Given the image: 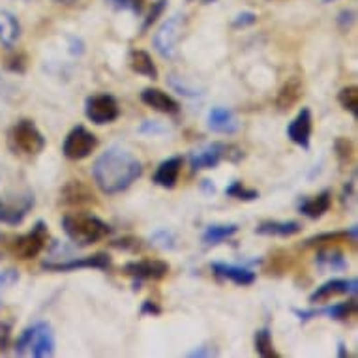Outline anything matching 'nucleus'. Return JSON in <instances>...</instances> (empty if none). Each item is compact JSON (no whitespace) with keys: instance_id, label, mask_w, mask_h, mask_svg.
Segmentation results:
<instances>
[{"instance_id":"obj_5","label":"nucleus","mask_w":358,"mask_h":358,"mask_svg":"<svg viewBox=\"0 0 358 358\" xmlns=\"http://www.w3.org/2000/svg\"><path fill=\"white\" fill-rule=\"evenodd\" d=\"M48 238H49V231L45 222H38L34 223V227L24 233V235L13 238V242L10 244V250L15 257L19 259H34L41 253V250L48 246Z\"/></svg>"},{"instance_id":"obj_40","label":"nucleus","mask_w":358,"mask_h":358,"mask_svg":"<svg viewBox=\"0 0 358 358\" xmlns=\"http://www.w3.org/2000/svg\"><path fill=\"white\" fill-rule=\"evenodd\" d=\"M12 338V324L0 323V351H6Z\"/></svg>"},{"instance_id":"obj_32","label":"nucleus","mask_w":358,"mask_h":358,"mask_svg":"<svg viewBox=\"0 0 358 358\" xmlns=\"http://www.w3.org/2000/svg\"><path fill=\"white\" fill-rule=\"evenodd\" d=\"M334 150H336V156H338V159H340L341 165H345L351 162L352 158V150H355V147H352V143L347 139V137H338L334 141Z\"/></svg>"},{"instance_id":"obj_48","label":"nucleus","mask_w":358,"mask_h":358,"mask_svg":"<svg viewBox=\"0 0 358 358\" xmlns=\"http://www.w3.org/2000/svg\"><path fill=\"white\" fill-rule=\"evenodd\" d=\"M55 2H59V4H73L77 0H55Z\"/></svg>"},{"instance_id":"obj_9","label":"nucleus","mask_w":358,"mask_h":358,"mask_svg":"<svg viewBox=\"0 0 358 358\" xmlns=\"http://www.w3.org/2000/svg\"><path fill=\"white\" fill-rule=\"evenodd\" d=\"M169 263L162 259H143V261L126 263L122 272L126 276L134 278L136 282H143V280H164L169 274Z\"/></svg>"},{"instance_id":"obj_37","label":"nucleus","mask_w":358,"mask_h":358,"mask_svg":"<svg viewBox=\"0 0 358 358\" xmlns=\"http://www.w3.org/2000/svg\"><path fill=\"white\" fill-rule=\"evenodd\" d=\"M139 131H141V134H147V136H159V134L167 131V128L162 126V122H158V120H145V122L139 126Z\"/></svg>"},{"instance_id":"obj_16","label":"nucleus","mask_w":358,"mask_h":358,"mask_svg":"<svg viewBox=\"0 0 358 358\" xmlns=\"http://www.w3.org/2000/svg\"><path fill=\"white\" fill-rule=\"evenodd\" d=\"M182 156H173V158H167L165 162H162L152 176L154 184H158L159 188L165 189L175 188L176 182H178L180 169H182Z\"/></svg>"},{"instance_id":"obj_19","label":"nucleus","mask_w":358,"mask_h":358,"mask_svg":"<svg viewBox=\"0 0 358 358\" xmlns=\"http://www.w3.org/2000/svg\"><path fill=\"white\" fill-rule=\"evenodd\" d=\"M304 96V85L300 81L299 77H291L287 81L283 83L280 92H278L276 106L280 111H291L296 103L300 101V98Z\"/></svg>"},{"instance_id":"obj_17","label":"nucleus","mask_w":358,"mask_h":358,"mask_svg":"<svg viewBox=\"0 0 358 358\" xmlns=\"http://www.w3.org/2000/svg\"><path fill=\"white\" fill-rule=\"evenodd\" d=\"M212 272L216 274L217 278H223V280H229V282L236 283V285H252L255 282V272L250 271V268H244V266H238V264H227V263H212Z\"/></svg>"},{"instance_id":"obj_49","label":"nucleus","mask_w":358,"mask_h":358,"mask_svg":"<svg viewBox=\"0 0 358 358\" xmlns=\"http://www.w3.org/2000/svg\"><path fill=\"white\" fill-rule=\"evenodd\" d=\"M323 2H332V0H323Z\"/></svg>"},{"instance_id":"obj_6","label":"nucleus","mask_w":358,"mask_h":358,"mask_svg":"<svg viewBox=\"0 0 358 358\" xmlns=\"http://www.w3.org/2000/svg\"><path fill=\"white\" fill-rule=\"evenodd\" d=\"M96 147H98V137L92 131H88L85 126H76L66 136L62 152L71 162H79V159L88 158L90 154L94 152Z\"/></svg>"},{"instance_id":"obj_26","label":"nucleus","mask_w":358,"mask_h":358,"mask_svg":"<svg viewBox=\"0 0 358 358\" xmlns=\"http://www.w3.org/2000/svg\"><path fill=\"white\" fill-rule=\"evenodd\" d=\"M315 264L323 272H340L345 271L347 266H349L347 259L343 257V253L336 252V250H321V252H317Z\"/></svg>"},{"instance_id":"obj_23","label":"nucleus","mask_w":358,"mask_h":358,"mask_svg":"<svg viewBox=\"0 0 358 358\" xmlns=\"http://www.w3.org/2000/svg\"><path fill=\"white\" fill-rule=\"evenodd\" d=\"M21 38V24L13 13L0 10V43L6 49H12Z\"/></svg>"},{"instance_id":"obj_43","label":"nucleus","mask_w":358,"mask_h":358,"mask_svg":"<svg viewBox=\"0 0 358 358\" xmlns=\"http://www.w3.org/2000/svg\"><path fill=\"white\" fill-rule=\"evenodd\" d=\"M212 355H217L212 347H201V349L189 352V357H212Z\"/></svg>"},{"instance_id":"obj_33","label":"nucleus","mask_w":358,"mask_h":358,"mask_svg":"<svg viewBox=\"0 0 358 358\" xmlns=\"http://www.w3.org/2000/svg\"><path fill=\"white\" fill-rule=\"evenodd\" d=\"M150 241H152L154 246L162 248V250H173V248H175V236H173V233H169L167 229L156 231Z\"/></svg>"},{"instance_id":"obj_50","label":"nucleus","mask_w":358,"mask_h":358,"mask_svg":"<svg viewBox=\"0 0 358 358\" xmlns=\"http://www.w3.org/2000/svg\"><path fill=\"white\" fill-rule=\"evenodd\" d=\"M0 241H2V233H0Z\"/></svg>"},{"instance_id":"obj_38","label":"nucleus","mask_w":358,"mask_h":358,"mask_svg":"<svg viewBox=\"0 0 358 358\" xmlns=\"http://www.w3.org/2000/svg\"><path fill=\"white\" fill-rule=\"evenodd\" d=\"M255 21H257V13L242 12L235 17V21H233V27H235V29H244V27H252Z\"/></svg>"},{"instance_id":"obj_29","label":"nucleus","mask_w":358,"mask_h":358,"mask_svg":"<svg viewBox=\"0 0 358 358\" xmlns=\"http://www.w3.org/2000/svg\"><path fill=\"white\" fill-rule=\"evenodd\" d=\"M255 351H257L259 357L263 358H280V352L274 349V343H272V334L268 329H261L255 332Z\"/></svg>"},{"instance_id":"obj_41","label":"nucleus","mask_w":358,"mask_h":358,"mask_svg":"<svg viewBox=\"0 0 358 358\" xmlns=\"http://www.w3.org/2000/svg\"><path fill=\"white\" fill-rule=\"evenodd\" d=\"M159 313H162V308H159L156 302H152V300H145V302H143L141 315H152V317H156Z\"/></svg>"},{"instance_id":"obj_12","label":"nucleus","mask_w":358,"mask_h":358,"mask_svg":"<svg viewBox=\"0 0 358 358\" xmlns=\"http://www.w3.org/2000/svg\"><path fill=\"white\" fill-rule=\"evenodd\" d=\"M227 156V145L225 143H212L206 147L194 150L189 154V165L194 171L216 169L222 159Z\"/></svg>"},{"instance_id":"obj_14","label":"nucleus","mask_w":358,"mask_h":358,"mask_svg":"<svg viewBox=\"0 0 358 358\" xmlns=\"http://www.w3.org/2000/svg\"><path fill=\"white\" fill-rule=\"evenodd\" d=\"M313 120H311V111L308 107H302V111L293 118V122L287 126V137L294 145L300 148L308 150L310 148V137L311 128H313Z\"/></svg>"},{"instance_id":"obj_30","label":"nucleus","mask_w":358,"mask_h":358,"mask_svg":"<svg viewBox=\"0 0 358 358\" xmlns=\"http://www.w3.org/2000/svg\"><path fill=\"white\" fill-rule=\"evenodd\" d=\"M338 101L345 111L352 113V117L358 118V87L351 85V87L341 88L338 94Z\"/></svg>"},{"instance_id":"obj_21","label":"nucleus","mask_w":358,"mask_h":358,"mask_svg":"<svg viewBox=\"0 0 358 358\" xmlns=\"http://www.w3.org/2000/svg\"><path fill=\"white\" fill-rule=\"evenodd\" d=\"M60 201L64 205H87V203L94 201V194L81 180H70L64 188L60 189Z\"/></svg>"},{"instance_id":"obj_42","label":"nucleus","mask_w":358,"mask_h":358,"mask_svg":"<svg viewBox=\"0 0 358 358\" xmlns=\"http://www.w3.org/2000/svg\"><path fill=\"white\" fill-rule=\"evenodd\" d=\"M8 68H10V70H13V71H19V73H23L24 68H27V62H24L23 55H17V57H13V59L10 60Z\"/></svg>"},{"instance_id":"obj_4","label":"nucleus","mask_w":358,"mask_h":358,"mask_svg":"<svg viewBox=\"0 0 358 358\" xmlns=\"http://www.w3.org/2000/svg\"><path fill=\"white\" fill-rule=\"evenodd\" d=\"M8 147L13 154L36 156L45 148V137L32 120H19L8 131Z\"/></svg>"},{"instance_id":"obj_45","label":"nucleus","mask_w":358,"mask_h":358,"mask_svg":"<svg viewBox=\"0 0 358 358\" xmlns=\"http://www.w3.org/2000/svg\"><path fill=\"white\" fill-rule=\"evenodd\" d=\"M352 189H355V178H352L351 182H347L345 189H343V203H345L347 199H351V197H352Z\"/></svg>"},{"instance_id":"obj_31","label":"nucleus","mask_w":358,"mask_h":358,"mask_svg":"<svg viewBox=\"0 0 358 358\" xmlns=\"http://www.w3.org/2000/svg\"><path fill=\"white\" fill-rule=\"evenodd\" d=\"M225 195H229V197H235L238 201H255L259 199V192L257 189H250V188H244L242 182L235 180V182L231 184L225 188Z\"/></svg>"},{"instance_id":"obj_24","label":"nucleus","mask_w":358,"mask_h":358,"mask_svg":"<svg viewBox=\"0 0 358 358\" xmlns=\"http://www.w3.org/2000/svg\"><path fill=\"white\" fill-rule=\"evenodd\" d=\"M332 242H357V225H352L345 231H334V233H321L304 241L302 246L304 248H313V246H323V244H332Z\"/></svg>"},{"instance_id":"obj_35","label":"nucleus","mask_w":358,"mask_h":358,"mask_svg":"<svg viewBox=\"0 0 358 358\" xmlns=\"http://www.w3.org/2000/svg\"><path fill=\"white\" fill-rule=\"evenodd\" d=\"M141 242V238H136V236H124L120 241L111 242V246L117 250H124V252H137L143 248Z\"/></svg>"},{"instance_id":"obj_39","label":"nucleus","mask_w":358,"mask_h":358,"mask_svg":"<svg viewBox=\"0 0 358 358\" xmlns=\"http://www.w3.org/2000/svg\"><path fill=\"white\" fill-rule=\"evenodd\" d=\"M115 10H134V12H141V6L137 4L139 0H107Z\"/></svg>"},{"instance_id":"obj_28","label":"nucleus","mask_w":358,"mask_h":358,"mask_svg":"<svg viewBox=\"0 0 358 358\" xmlns=\"http://www.w3.org/2000/svg\"><path fill=\"white\" fill-rule=\"evenodd\" d=\"M34 206V203H24L23 206H13L6 205L0 201V223H6V225H19L23 222L24 216L29 214V210Z\"/></svg>"},{"instance_id":"obj_34","label":"nucleus","mask_w":358,"mask_h":358,"mask_svg":"<svg viewBox=\"0 0 358 358\" xmlns=\"http://www.w3.org/2000/svg\"><path fill=\"white\" fill-rule=\"evenodd\" d=\"M165 8H167V0H158V2H154L152 4V10H150V13H148V17L145 19V23H143L141 27V32H147L150 27H152L156 21H158V17L162 15V13L165 12Z\"/></svg>"},{"instance_id":"obj_18","label":"nucleus","mask_w":358,"mask_h":358,"mask_svg":"<svg viewBox=\"0 0 358 358\" xmlns=\"http://www.w3.org/2000/svg\"><path fill=\"white\" fill-rule=\"evenodd\" d=\"M208 128L216 134H236L241 129V122L227 107H214L208 113Z\"/></svg>"},{"instance_id":"obj_8","label":"nucleus","mask_w":358,"mask_h":358,"mask_svg":"<svg viewBox=\"0 0 358 358\" xmlns=\"http://www.w3.org/2000/svg\"><path fill=\"white\" fill-rule=\"evenodd\" d=\"M184 30V15H175V17L167 19L159 30L154 36V48L158 51L164 59H171L175 57L176 45H178V40L182 36Z\"/></svg>"},{"instance_id":"obj_44","label":"nucleus","mask_w":358,"mask_h":358,"mask_svg":"<svg viewBox=\"0 0 358 358\" xmlns=\"http://www.w3.org/2000/svg\"><path fill=\"white\" fill-rule=\"evenodd\" d=\"M355 21V12H341L340 15V24L343 29H349V24Z\"/></svg>"},{"instance_id":"obj_2","label":"nucleus","mask_w":358,"mask_h":358,"mask_svg":"<svg viewBox=\"0 0 358 358\" xmlns=\"http://www.w3.org/2000/svg\"><path fill=\"white\" fill-rule=\"evenodd\" d=\"M62 229L76 246L87 248L103 241L113 233V227L103 220L85 212H71L62 217Z\"/></svg>"},{"instance_id":"obj_22","label":"nucleus","mask_w":358,"mask_h":358,"mask_svg":"<svg viewBox=\"0 0 358 358\" xmlns=\"http://www.w3.org/2000/svg\"><path fill=\"white\" fill-rule=\"evenodd\" d=\"M302 231V223L293 222H276V220H268V222L259 223L255 227V233L263 236H282V238H287V236L299 235Z\"/></svg>"},{"instance_id":"obj_25","label":"nucleus","mask_w":358,"mask_h":358,"mask_svg":"<svg viewBox=\"0 0 358 358\" xmlns=\"http://www.w3.org/2000/svg\"><path fill=\"white\" fill-rule=\"evenodd\" d=\"M129 68L139 73V76H145L148 79H158V68L154 64L152 57L147 53V51H141V49H136L129 53Z\"/></svg>"},{"instance_id":"obj_7","label":"nucleus","mask_w":358,"mask_h":358,"mask_svg":"<svg viewBox=\"0 0 358 358\" xmlns=\"http://www.w3.org/2000/svg\"><path fill=\"white\" fill-rule=\"evenodd\" d=\"M85 115L90 122L103 126V124H111L117 120L120 115V107L111 94H94L88 96L85 101Z\"/></svg>"},{"instance_id":"obj_46","label":"nucleus","mask_w":358,"mask_h":358,"mask_svg":"<svg viewBox=\"0 0 358 358\" xmlns=\"http://www.w3.org/2000/svg\"><path fill=\"white\" fill-rule=\"evenodd\" d=\"M203 189H205L206 194H214V192H216V186H214L210 180H203Z\"/></svg>"},{"instance_id":"obj_47","label":"nucleus","mask_w":358,"mask_h":358,"mask_svg":"<svg viewBox=\"0 0 358 358\" xmlns=\"http://www.w3.org/2000/svg\"><path fill=\"white\" fill-rule=\"evenodd\" d=\"M338 357H341V358H345V357H349V351H347V347H345V343H338Z\"/></svg>"},{"instance_id":"obj_27","label":"nucleus","mask_w":358,"mask_h":358,"mask_svg":"<svg viewBox=\"0 0 358 358\" xmlns=\"http://www.w3.org/2000/svg\"><path fill=\"white\" fill-rule=\"evenodd\" d=\"M238 233V225H210L203 235V244L205 246H217L222 242L229 241L231 236Z\"/></svg>"},{"instance_id":"obj_15","label":"nucleus","mask_w":358,"mask_h":358,"mask_svg":"<svg viewBox=\"0 0 358 358\" xmlns=\"http://www.w3.org/2000/svg\"><path fill=\"white\" fill-rule=\"evenodd\" d=\"M141 100L145 106L152 107L154 111L165 113V115H178L180 113L178 101L159 88H145L141 92Z\"/></svg>"},{"instance_id":"obj_3","label":"nucleus","mask_w":358,"mask_h":358,"mask_svg":"<svg viewBox=\"0 0 358 358\" xmlns=\"http://www.w3.org/2000/svg\"><path fill=\"white\" fill-rule=\"evenodd\" d=\"M55 352V334L49 323H36L24 329L15 341V355L19 357H51Z\"/></svg>"},{"instance_id":"obj_20","label":"nucleus","mask_w":358,"mask_h":358,"mask_svg":"<svg viewBox=\"0 0 358 358\" xmlns=\"http://www.w3.org/2000/svg\"><path fill=\"white\" fill-rule=\"evenodd\" d=\"M330 205H332V194H330L329 189H324L319 195L304 197V199L300 201L299 212L304 214L306 217H310V220H319V217L324 216L330 210Z\"/></svg>"},{"instance_id":"obj_36","label":"nucleus","mask_w":358,"mask_h":358,"mask_svg":"<svg viewBox=\"0 0 358 358\" xmlns=\"http://www.w3.org/2000/svg\"><path fill=\"white\" fill-rule=\"evenodd\" d=\"M169 85L175 88L178 94L188 96V98H197V96L201 94L199 90H195V88H192L189 85H186V83H178V79H176L175 76L169 77Z\"/></svg>"},{"instance_id":"obj_13","label":"nucleus","mask_w":358,"mask_h":358,"mask_svg":"<svg viewBox=\"0 0 358 358\" xmlns=\"http://www.w3.org/2000/svg\"><path fill=\"white\" fill-rule=\"evenodd\" d=\"M357 291V278H351V280H330V282L319 285V287L310 294V302L311 304H317V302L332 299L336 294H352V296H355Z\"/></svg>"},{"instance_id":"obj_1","label":"nucleus","mask_w":358,"mask_h":358,"mask_svg":"<svg viewBox=\"0 0 358 358\" xmlns=\"http://www.w3.org/2000/svg\"><path fill=\"white\" fill-rule=\"evenodd\" d=\"M143 175V164L122 147L107 148L92 165L98 188L107 195L122 194Z\"/></svg>"},{"instance_id":"obj_10","label":"nucleus","mask_w":358,"mask_h":358,"mask_svg":"<svg viewBox=\"0 0 358 358\" xmlns=\"http://www.w3.org/2000/svg\"><path fill=\"white\" fill-rule=\"evenodd\" d=\"M111 266V257L107 253H96V255H87V257L70 259V261H62V263H51L45 261L41 264L43 271L49 272H73L81 271V268H98V271H107Z\"/></svg>"},{"instance_id":"obj_11","label":"nucleus","mask_w":358,"mask_h":358,"mask_svg":"<svg viewBox=\"0 0 358 358\" xmlns=\"http://www.w3.org/2000/svg\"><path fill=\"white\" fill-rule=\"evenodd\" d=\"M293 313L302 321V323L315 317H329L334 319V321H347V319L352 317V315L357 313V300L351 299L347 300V302H340V304L327 306V308H321V310H293Z\"/></svg>"}]
</instances>
